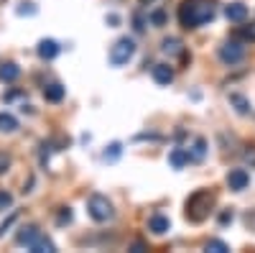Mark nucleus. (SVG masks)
Segmentation results:
<instances>
[{
  "label": "nucleus",
  "mask_w": 255,
  "mask_h": 253,
  "mask_svg": "<svg viewBox=\"0 0 255 253\" xmlns=\"http://www.w3.org/2000/svg\"><path fill=\"white\" fill-rule=\"evenodd\" d=\"M151 23H153L156 28H161V26L166 23V13H163V10H153V13H151Z\"/></svg>",
  "instance_id": "26"
},
{
  "label": "nucleus",
  "mask_w": 255,
  "mask_h": 253,
  "mask_svg": "<svg viewBox=\"0 0 255 253\" xmlns=\"http://www.w3.org/2000/svg\"><path fill=\"white\" fill-rule=\"evenodd\" d=\"M133 56H135V41L128 38V36L118 38L115 44L110 46V64H113V67L128 64V61H130Z\"/></svg>",
  "instance_id": "4"
},
{
  "label": "nucleus",
  "mask_w": 255,
  "mask_h": 253,
  "mask_svg": "<svg viewBox=\"0 0 255 253\" xmlns=\"http://www.w3.org/2000/svg\"><path fill=\"white\" fill-rule=\"evenodd\" d=\"M56 251V246L49 241V238H44V236H41L33 246H31V253H54Z\"/></svg>",
  "instance_id": "18"
},
{
  "label": "nucleus",
  "mask_w": 255,
  "mask_h": 253,
  "mask_svg": "<svg viewBox=\"0 0 255 253\" xmlns=\"http://www.w3.org/2000/svg\"><path fill=\"white\" fill-rule=\"evenodd\" d=\"M13 223H15V215H10V218H8V220L3 223V225H0V236H3V233H5V230H8V228H10Z\"/></svg>",
  "instance_id": "31"
},
{
  "label": "nucleus",
  "mask_w": 255,
  "mask_h": 253,
  "mask_svg": "<svg viewBox=\"0 0 255 253\" xmlns=\"http://www.w3.org/2000/svg\"><path fill=\"white\" fill-rule=\"evenodd\" d=\"M232 218H235V215H232V210H225V213L220 215V225H230Z\"/></svg>",
  "instance_id": "30"
},
{
  "label": "nucleus",
  "mask_w": 255,
  "mask_h": 253,
  "mask_svg": "<svg viewBox=\"0 0 255 253\" xmlns=\"http://www.w3.org/2000/svg\"><path fill=\"white\" fill-rule=\"evenodd\" d=\"M10 164H13V159H10V154H5V151H0V177H3L8 169H10Z\"/></svg>",
  "instance_id": "24"
},
{
  "label": "nucleus",
  "mask_w": 255,
  "mask_h": 253,
  "mask_svg": "<svg viewBox=\"0 0 255 253\" xmlns=\"http://www.w3.org/2000/svg\"><path fill=\"white\" fill-rule=\"evenodd\" d=\"M108 23H110V26H118V23H120V15L110 13V15H108Z\"/></svg>",
  "instance_id": "33"
},
{
  "label": "nucleus",
  "mask_w": 255,
  "mask_h": 253,
  "mask_svg": "<svg viewBox=\"0 0 255 253\" xmlns=\"http://www.w3.org/2000/svg\"><path fill=\"white\" fill-rule=\"evenodd\" d=\"M204 251H209V253H227V251H230V246H227L225 241H207Z\"/></svg>",
  "instance_id": "22"
},
{
  "label": "nucleus",
  "mask_w": 255,
  "mask_h": 253,
  "mask_svg": "<svg viewBox=\"0 0 255 253\" xmlns=\"http://www.w3.org/2000/svg\"><path fill=\"white\" fill-rule=\"evenodd\" d=\"M133 23H135V31H143V28H145V18H143L140 13H135V15H133Z\"/></svg>",
  "instance_id": "29"
},
{
  "label": "nucleus",
  "mask_w": 255,
  "mask_h": 253,
  "mask_svg": "<svg viewBox=\"0 0 255 253\" xmlns=\"http://www.w3.org/2000/svg\"><path fill=\"white\" fill-rule=\"evenodd\" d=\"M38 56L41 59H46V61H51V59H56L59 56V51H61V46L56 44L54 38H44V41H38Z\"/></svg>",
  "instance_id": "8"
},
{
  "label": "nucleus",
  "mask_w": 255,
  "mask_h": 253,
  "mask_svg": "<svg viewBox=\"0 0 255 253\" xmlns=\"http://www.w3.org/2000/svg\"><path fill=\"white\" fill-rule=\"evenodd\" d=\"M153 79H156V84H171L174 82V69L168 64H156L153 67Z\"/></svg>",
  "instance_id": "13"
},
{
  "label": "nucleus",
  "mask_w": 255,
  "mask_h": 253,
  "mask_svg": "<svg viewBox=\"0 0 255 253\" xmlns=\"http://www.w3.org/2000/svg\"><path fill=\"white\" fill-rule=\"evenodd\" d=\"M74 220V213H72V207H59V213H56V225L64 228V225H69Z\"/></svg>",
  "instance_id": "21"
},
{
  "label": "nucleus",
  "mask_w": 255,
  "mask_h": 253,
  "mask_svg": "<svg viewBox=\"0 0 255 253\" xmlns=\"http://www.w3.org/2000/svg\"><path fill=\"white\" fill-rule=\"evenodd\" d=\"M191 161H202L207 156V141L204 138H194V146H191Z\"/></svg>",
  "instance_id": "17"
},
{
  "label": "nucleus",
  "mask_w": 255,
  "mask_h": 253,
  "mask_svg": "<svg viewBox=\"0 0 255 253\" xmlns=\"http://www.w3.org/2000/svg\"><path fill=\"white\" fill-rule=\"evenodd\" d=\"M20 77V67L15 61H5V64H0V79L3 82H15Z\"/></svg>",
  "instance_id": "15"
},
{
  "label": "nucleus",
  "mask_w": 255,
  "mask_h": 253,
  "mask_svg": "<svg viewBox=\"0 0 255 253\" xmlns=\"http://www.w3.org/2000/svg\"><path fill=\"white\" fill-rule=\"evenodd\" d=\"M212 205H215V195H212L209 189H199V192H194L186 200V218L191 223H202L209 215Z\"/></svg>",
  "instance_id": "2"
},
{
  "label": "nucleus",
  "mask_w": 255,
  "mask_h": 253,
  "mask_svg": "<svg viewBox=\"0 0 255 253\" xmlns=\"http://www.w3.org/2000/svg\"><path fill=\"white\" fill-rule=\"evenodd\" d=\"M230 105L235 108L238 115H250V100L240 92H230Z\"/></svg>",
  "instance_id": "11"
},
{
  "label": "nucleus",
  "mask_w": 255,
  "mask_h": 253,
  "mask_svg": "<svg viewBox=\"0 0 255 253\" xmlns=\"http://www.w3.org/2000/svg\"><path fill=\"white\" fill-rule=\"evenodd\" d=\"M10 205H13V197L5 192V189H0V213H3L5 207H10Z\"/></svg>",
  "instance_id": "27"
},
{
  "label": "nucleus",
  "mask_w": 255,
  "mask_h": 253,
  "mask_svg": "<svg viewBox=\"0 0 255 253\" xmlns=\"http://www.w3.org/2000/svg\"><path fill=\"white\" fill-rule=\"evenodd\" d=\"M87 210H90V218L95 223H108V220L115 218V207L105 195H92L90 202H87Z\"/></svg>",
  "instance_id": "3"
},
{
  "label": "nucleus",
  "mask_w": 255,
  "mask_h": 253,
  "mask_svg": "<svg viewBox=\"0 0 255 253\" xmlns=\"http://www.w3.org/2000/svg\"><path fill=\"white\" fill-rule=\"evenodd\" d=\"M243 223H245V228L250 230V233H255V210H248V213L243 215Z\"/></svg>",
  "instance_id": "25"
},
{
  "label": "nucleus",
  "mask_w": 255,
  "mask_h": 253,
  "mask_svg": "<svg viewBox=\"0 0 255 253\" xmlns=\"http://www.w3.org/2000/svg\"><path fill=\"white\" fill-rule=\"evenodd\" d=\"M130 251H133V253H140V251H145V243H143V241H135Z\"/></svg>",
  "instance_id": "32"
},
{
  "label": "nucleus",
  "mask_w": 255,
  "mask_h": 253,
  "mask_svg": "<svg viewBox=\"0 0 255 253\" xmlns=\"http://www.w3.org/2000/svg\"><path fill=\"white\" fill-rule=\"evenodd\" d=\"M220 59H222V64L232 67V64H240V61L245 59V44L243 41H225V44L220 46Z\"/></svg>",
  "instance_id": "5"
},
{
  "label": "nucleus",
  "mask_w": 255,
  "mask_h": 253,
  "mask_svg": "<svg viewBox=\"0 0 255 253\" xmlns=\"http://www.w3.org/2000/svg\"><path fill=\"white\" fill-rule=\"evenodd\" d=\"M64 95H67V87H64V84H59V82H51V84H46V87H44V97H46L49 102H61Z\"/></svg>",
  "instance_id": "12"
},
{
  "label": "nucleus",
  "mask_w": 255,
  "mask_h": 253,
  "mask_svg": "<svg viewBox=\"0 0 255 253\" xmlns=\"http://www.w3.org/2000/svg\"><path fill=\"white\" fill-rule=\"evenodd\" d=\"M161 51L168 54V56H176V54H184V46H181V41L174 38V36H168L161 41Z\"/></svg>",
  "instance_id": "16"
},
{
  "label": "nucleus",
  "mask_w": 255,
  "mask_h": 253,
  "mask_svg": "<svg viewBox=\"0 0 255 253\" xmlns=\"http://www.w3.org/2000/svg\"><path fill=\"white\" fill-rule=\"evenodd\" d=\"M120 154H123V143H120V141H115V143H110V146H108V151L102 154V159L113 164V161H118V159H120Z\"/></svg>",
  "instance_id": "20"
},
{
  "label": "nucleus",
  "mask_w": 255,
  "mask_h": 253,
  "mask_svg": "<svg viewBox=\"0 0 255 253\" xmlns=\"http://www.w3.org/2000/svg\"><path fill=\"white\" fill-rule=\"evenodd\" d=\"M168 228H171V220H168L166 215H161V213L151 215V220H148V230H151L153 236H163Z\"/></svg>",
  "instance_id": "9"
},
{
  "label": "nucleus",
  "mask_w": 255,
  "mask_h": 253,
  "mask_svg": "<svg viewBox=\"0 0 255 253\" xmlns=\"http://www.w3.org/2000/svg\"><path fill=\"white\" fill-rule=\"evenodd\" d=\"M189 161H191V154L186 149H174L171 154H168V164H171L174 169H184Z\"/></svg>",
  "instance_id": "14"
},
{
  "label": "nucleus",
  "mask_w": 255,
  "mask_h": 253,
  "mask_svg": "<svg viewBox=\"0 0 255 253\" xmlns=\"http://www.w3.org/2000/svg\"><path fill=\"white\" fill-rule=\"evenodd\" d=\"M15 128H18V120L10 113H0V131H3V133H13Z\"/></svg>",
  "instance_id": "19"
},
{
  "label": "nucleus",
  "mask_w": 255,
  "mask_h": 253,
  "mask_svg": "<svg viewBox=\"0 0 255 253\" xmlns=\"http://www.w3.org/2000/svg\"><path fill=\"white\" fill-rule=\"evenodd\" d=\"M238 36H240L243 41H255V23H248V26H243V28L238 31Z\"/></svg>",
  "instance_id": "23"
},
{
  "label": "nucleus",
  "mask_w": 255,
  "mask_h": 253,
  "mask_svg": "<svg viewBox=\"0 0 255 253\" xmlns=\"http://www.w3.org/2000/svg\"><path fill=\"white\" fill-rule=\"evenodd\" d=\"M38 238H41V230H38L36 225H23V228L15 233V243H18V246H26V248H31Z\"/></svg>",
  "instance_id": "7"
},
{
  "label": "nucleus",
  "mask_w": 255,
  "mask_h": 253,
  "mask_svg": "<svg viewBox=\"0 0 255 253\" xmlns=\"http://www.w3.org/2000/svg\"><path fill=\"white\" fill-rule=\"evenodd\" d=\"M217 10L209 0H184L179 8V20L184 28H199L209 20H215Z\"/></svg>",
  "instance_id": "1"
},
{
  "label": "nucleus",
  "mask_w": 255,
  "mask_h": 253,
  "mask_svg": "<svg viewBox=\"0 0 255 253\" xmlns=\"http://www.w3.org/2000/svg\"><path fill=\"white\" fill-rule=\"evenodd\" d=\"M227 187L232 189V192H243V189L250 187V174L245 172V169H230V174H227Z\"/></svg>",
  "instance_id": "6"
},
{
  "label": "nucleus",
  "mask_w": 255,
  "mask_h": 253,
  "mask_svg": "<svg viewBox=\"0 0 255 253\" xmlns=\"http://www.w3.org/2000/svg\"><path fill=\"white\" fill-rule=\"evenodd\" d=\"M225 18L232 20V23H243V20L248 18V5H243V3H230V5L225 8Z\"/></svg>",
  "instance_id": "10"
},
{
  "label": "nucleus",
  "mask_w": 255,
  "mask_h": 253,
  "mask_svg": "<svg viewBox=\"0 0 255 253\" xmlns=\"http://www.w3.org/2000/svg\"><path fill=\"white\" fill-rule=\"evenodd\" d=\"M36 13V5L33 3H20L18 5V15H33Z\"/></svg>",
  "instance_id": "28"
},
{
  "label": "nucleus",
  "mask_w": 255,
  "mask_h": 253,
  "mask_svg": "<svg viewBox=\"0 0 255 253\" xmlns=\"http://www.w3.org/2000/svg\"><path fill=\"white\" fill-rule=\"evenodd\" d=\"M138 3H140V5H153L156 0H138Z\"/></svg>",
  "instance_id": "34"
}]
</instances>
